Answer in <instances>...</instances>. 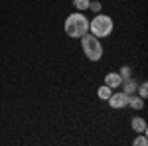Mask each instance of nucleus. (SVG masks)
Masks as SVG:
<instances>
[{
  "label": "nucleus",
  "mask_w": 148,
  "mask_h": 146,
  "mask_svg": "<svg viewBox=\"0 0 148 146\" xmlns=\"http://www.w3.org/2000/svg\"><path fill=\"white\" fill-rule=\"evenodd\" d=\"M73 6L77 10H87L89 8V0H73Z\"/></svg>",
  "instance_id": "obj_10"
},
{
  "label": "nucleus",
  "mask_w": 148,
  "mask_h": 146,
  "mask_svg": "<svg viewBox=\"0 0 148 146\" xmlns=\"http://www.w3.org/2000/svg\"><path fill=\"white\" fill-rule=\"evenodd\" d=\"M146 144H148L146 136H138L136 140H134V146H146Z\"/></svg>",
  "instance_id": "obj_12"
},
{
  "label": "nucleus",
  "mask_w": 148,
  "mask_h": 146,
  "mask_svg": "<svg viewBox=\"0 0 148 146\" xmlns=\"http://www.w3.org/2000/svg\"><path fill=\"white\" fill-rule=\"evenodd\" d=\"M89 28H91V34L97 36V38H105V36H109L113 32V20L109 18V16H103L99 14L91 24H89Z\"/></svg>",
  "instance_id": "obj_3"
},
{
  "label": "nucleus",
  "mask_w": 148,
  "mask_h": 146,
  "mask_svg": "<svg viewBox=\"0 0 148 146\" xmlns=\"http://www.w3.org/2000/svg\"><path fill=\"white\" fill-rule=\"evenodd\" d=\"M107 101L111 103L113 109H123V107L128 105V95H126V93H116V95H111Z\"/></svg>",
  "instance_id": "obj_4"
},
{
  "label": "nucleus",
  "mask_w": 148,
  "mask_h": 146,
  "mask_svg": "<svg viewBox=\"0 0 148 146\" xmlns=\"http://www.w3.org/2000/svg\"><path fill=\"white\" fill-rule=\"evenodd\" d=\"M119 75H121V79H128V77H130V67L125 65V67L121 69V73H119Z\"/></svg>",
  "instance_id": "obj_11"
},
{
  "label": "nucleus",
  "mask_w": 148,
  "mask_h": 146,
  "mask_svg": "<svg viewBox=\"0 0 148 146\" xmlns=\"http://www.w3.org/2000/svg\"><path fill=\"white\" fill-rule=\"evenodd\" d=\"M121 85H123V93H126V95H132V93L136 91V83H134V79H132V77L123 79Z\"/></svg>",
  "instance_id": "obj_6"
},
{
  "label": "nucleus",
  "mask_w": 148,
  "mask_h": 146,
  "mask_svg": "<svg viewBox=\"0 0 148 146\" xmlns=\"http://www.w3.org/2000/svg\"><path fill=\"white\" fill-rule=\"evenodd\" d=\"M81 44H83V51H85V56L89 57L91 61H97V59H101L103 56V45L99 44V40H97V36H81Z\"/></svg>",
  "instance_id": "obj_2"
},
{
  "label": "nucleus",
  "mask_w": 148,
  "mask_h": 146,
  "mask_svg": "<svg viewBox=\"0 0 148 146\" xmlns=\"http://www.w3.org/2000/svg\"><path fill=\"white\" fill-rule=\"evenodd\" d=\"M128 105L132 109H142L144 107V99L142 97H136V95H128Z\"/></svg>",
  "instance_id": "obj_7"
},
{
  "label": "nucleus",
  "mask_w": 148,
  "mask_h": 146,
  "mask_svg": "<svg viewBox=\"0 0 148 146\" xmlns=\"http://www.w3.org/2000/svg\"><path fill=\"white\" fill-rule=\"evenodd\" d=\"M146 95H148V89H146V83H142V85H140V97H142V99H146Z\"/></svg>",
  "instance_id": "obj_14"
},
{
  "label": "nucleus",
  "mask_w": 148,
  "mask_h": 146,
  "mask_svg": "<svg viewBox=\"0 0 148 146\" xmlns=\"http://www.w3.org/2000/svg\"><path fill=\"white\" fill-rule=\"evenodd\" d=\"M89 8H91L93 12H99V10H101V4L95 0V2H89Z\"/></svg>",
  "instance_id": "obj_13"
},
{
  "label": "nucleus",
  "mask_w": 148,
  "mask_h": 146,
  "mask_svg": "<svg viewBox=\"0 0 148 146\" xmlns=\"http://www.w3.org/2000/svg\"><path fill=\"white\" fill-rule=\"evenodd\" d=\"M121 75L119 73H107V77H105V83L111 87V89H114V87H121Z\"/></svg>",
  "instance_id": "obj_5"
},
{
  "label": "nucleus",
  "mask_w": 148,
  "mask_h": 146,
  "mask_svg": "<svg viewBox=\"0 0 148 146\" xmlns=\"http://www.w3.org/2000/svg\"><path fill=\"white\" fill-rule=\"evenodd\" d=\"M97 95H99V97H101L103 101H107V99H109V97H111V87H109V85H103L101 89L97 91Z\"/></svg>",
  "instance_id": "obj_9"
},
{
  "label": "nucleus",
  "mask_w": 148,
  "mask_h": 146,
  "mask_svg": "<svg viewBox=\"0 0 148 146\" xmlns=\"http://www.w3.org/2000/svg\"><path fill=\"white\" fill-rule=\"evenodd\" d=\"M132 128L136 130V132H146V123L142 121V119H132Z\"/></svg>",
  "instance_id": "obj_8"
},
{
  "label": "nucleus",
  "mask_w": 148,
  "mask_h": 146,
  "mask_svg": "<svg viewBox=\"0 0 148 146\" xmlns=\"http://www.w3.org/2000/svg\"><path fill=\"white\" fill-rule=\"evenodd\" d=\"M65 32L71 38H81L89 32V20L83 14H71L65 20Z\"/></svg>",
  "instance_id": "obj_1"
}]
</instances>
